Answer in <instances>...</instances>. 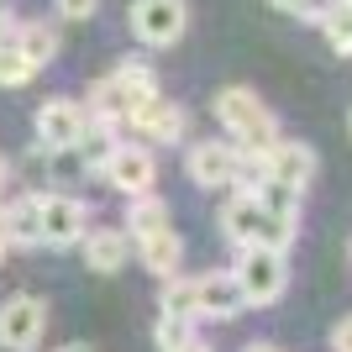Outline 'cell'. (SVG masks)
I'll return each instance as SVG.
<instances>
[{
  "mask_svg": "<svg viewBox=\"0 0 352 352\" xmlns=\"http://www.w3.org/2000/svg\"><path fill=\"white\" fill-rule=\"evenodd\" d=\"M347 258H352V248H347Z\"/></svg>",
  "mask_w": 352,
  "mask_h": 352,
  "instance_id": "obj_34",
  "label": "cell"
},
{
  "mask_svg": "<svg viewBox=\"0 0 352 352\" xmlns=\"http://www.w3.org/2000/svg\"><path fill=\"white\" fill-rule=\"evenodd\" d=\"M347 132H352V116H347Z\"/></svg>",
  "mask_w": 352,
  "mask_h": 352,
  "instance_id": "obj_33",
  "label": "cell"
},
{
  "mask_svg": "<svg viewBox=\"0 0 352 352\" xmlns=\"http://www.w3.org/2000/svg\"><path fill=\"white\" fill-rule=\"evenodd\" d=\"M232 274H236V289H242L248 305H274L289 289V263L274 248H242V263Z\"/></svg>",
  "mask_w": 352,
  "mask_h": 352,
  "instance_id": "obj_4",
  "label": "cell"
},
{
  "mask_svg": "<svg viewBox=\"0 0 352 352\" xmlns=\"http://www.w3.org/2000/svg\"><path fill=\"white\" fill-rule=\"evenodd\" d=\"M95 6H100V0H58V16H69V21H85V16H95Z\"/></svg>",
  "mask_w": 352,
  "mask_h": 352,
  "instance_id": "obj_26",
  "label": "cell"
},
{
  "mask_svg": "<svg viewBox=\"0 0 352 352\" xmlns=\"http://www.w3.org/2000/svg\"><path fill=\"white\" fill-rule=\"evenodd\" d=\"M216 121L226 126L232 142H242L236 153H258V158H263L268 147L279 142V121H274V111H268L252 89H242V85H226L216 95Z\"/></svg>",
  "mask_w": 352,
  "mask_h": 352,
  "instance_id": "obj_2",
  "label": "cell"
},
{
  "mask_svg": "<svg viewBox=\"0 0 352 352\" xmlns=\"http://www.w3.org/2000/svg\"><path fill=\"white\" fill-rule=\"evenodd\" d=\"M153 95H158V74L147 69L142 58H121L105 79L89 85V116L105 121V126H116V121H126L137 105L153 100Z\"/></svg>",
  "mask_w": 352,
  "mask_h": 352,
  "instance_id": "obj_1",
  "label": "cell"
},
{
  "mask_svg": "<svg viewBox=\"0 0 352 352\" xmlns=\"http://www.w3.org/2000/svg\"><path fill=\"white\" fill-rule=\"evenodd\" d=\"M274 11H284V16H300V21H321V11L331 6V0H268Z\"/></svg>",
  "mask_w": 352,
  "mask_h": 352,
  "instance_id": "obj_25",
  "label": "cell"
},
{
  "mask_svg": "<svg viewBox=\"0 0 352 352\" xmlns=\"http://www.w3.org/2000/svg\"><path fill=\"white\" fill-rule=\"evenodd\" d=\"M0 174H6V158H0Z\"/></svg>",
  "mask_w": 352,
  "mask_h": 352,
  "instance_id": "obj_32",
  "label": "cell"
},
{
  "mask_svg": "<svg viewBox=\"0 0 352 352\" xmlns=\"http://www.w3.org/2000/svg\"><path fill=\"white\" fill-rule=\"evenodd\" d=\"M137 252H142V268L153 274V279H179V263H184V242H179V232L174 226H163V232H153V236H142L137 242Z\"/></svg>",
  "mask_w": 352,
  "mask_h": 352,
  "instance_id": "obj_15",
  "label": "cell"
},
{
  "mask_svg": "<svg viewBox=\"0 0 352 352\" xmlns=\"http://www.w3.org/2000/svg\"><path fill=\"white\" fill-rule=\"evenodd\" d=\"M321 32H326V43H331V53L352 58V0H331V6H326Z\"/></svg>",
  "mask_w": 352,
  "mask_h": 352,
  "instance_id": "obj_20",
  "label": "cell"
},
{
  "mask_svg": "<svg viewBox=\"0 0 352 352\" xmlns=\"http://www.w3.org/2000/svg\"><path fill=\"white\" fill-rule=\"evenodd\" d=\"M16 53H21V58H27V69L32 74H43L47 63L58 58V27H53V21H21V27H16Z\"/></svg>",
  "mask_w": 352,
  "mask_h": 352,
  "instance_id": "obj_16",
  "label": "cell"
},
{
  "mask_svg": "<svg viewBox=\"0 0 352 352\" xmlns=\"http://www.w3.org/2000/svg\"><path fill=\"white\" fill-rule=\"evenodd\" d=\"M331 352H352V316H342L331 326Z\"/></svg>",
  "mask_w": 352,
  "mask_h": 352,
  "instance_id": "obj_27",
  "label": "cell"
},
{
  "mask_svg": "<svg viewBox=\"0 0 352 352\" xmlns=\"http://www.w3.org/2000/svg\"><path fill=\"white\" fill-rule=\"evenodd\" d=\"M121 226H126L132 242H142V236H153V232L168 226V206H163L158 195H137L132 206H126V221H121Z\"/></svg>",
  "mask_w": 352,
  "mask_h": 352,
  "instance_id": "obj_18",
  "label": "cell"
},
{
  "mask_svg": "<svg viewBox=\"0 0 352 352\" xmlns=\"http://www.w3.org/2000/svg\"><path fill=\"white\" fill-rule=\"evenodd\" d=\"M126 252H132V236L126 232H85V263L95 274H121Z\"/></svg>",
  "mask_w": 352,
  "mask_h": 352,
  "instance_id": "obj_17",
  "label": "cell"
},
{
  "mask_svg": "<svg viewBox=\"0 0 352 352\" xmlns=\"http://www.w3.org/2000/svg\"><path fill=\"white\" fill-rule=\"evenodd\" d=\"M27 79H32L27 58H21L16 47H0V85H6V89H16V85H27Z\"/></svg>",
  "mask_w": 352,
  "mask_h": 352,
  "instance_id": "obj_24",
  "label": "cell"
},
{
  "mask_svg": "<svg viewBox=\"0 0 352 352\" xmlns=\"http://www.w3.org/2000/svg\"><path fill=\"white\" fill-rule=\"evenodd\" d=\"M242 310H248V300H242V289H236L232 268H216V274H206V279H195V316L232 321V316H242Z\"/></svg>",
  "mask_w": 352,
  "mask_h": 352,
  "instance_id": "obj_10",
  "label": "cell"
},
{
  "mask_svg": "<svg viewBox=\"0 0 352 352\" xmlns=\"http://www.w3.org/2000/svg\"><path fill=\"white\" fill-rule=\"evenodd\" d=\"M221 232L232 248H274V252H289L294 242V221L268 216L248 190H236L226 206H221Z\"/></svg>",
  "mask_w": 352,
  "mask_h": 352,
  "instance_id": "obj_3",
  "label": "cell"
},
{
  "mask_svg": "<svg viewBox=\"0 0 352 352\" xmlns=\"http://www.w3.org/2000/svg\"><path fill=\"white\" fill-rule=\"evenodd\" d=\"M63 352H95V347H63Z\"/></svg>",
  "mask_w": 352,
  "mask_h": 352,
  "instance_id": "obj_30",
  "label": "cell"
},
{
  "mask_svg": "<svg viewBox=\"0 0 352 352\" xmlns=\"http://www.w3.org/2000/svg\"><path fill=\"white\" fill-rule=\"evenodd\" d=\"M79 158H85V168H105L111 163V153H116V132L105 126V121H85V132H79Z\"/></svg>",
  "mask_w": 352,
  "mask_h": 352,
  "instance_id": "obj_19",
  "label": "cell"
},
{
  "mask_svg": "<svg viewBox=\"0 0 352 352\" xmlns=\"http://www.w3.org/2000/svg\"><path fill=\"white\" fill-rule=\"evenodd\" d=\"M47 331V305L37 294H11L0 305V347L6 352H32Z\"/></svg>",
  "mask_w": 352,
  "mask_h": 352,
  "instance_id": "obj_6",
  "label": "cell"
},
{
  "mask_svg": "<svg viewBox=\"0 0 352 352\" xmlns=\"http://www.w3.org/2000/svg\"><path fill=\"white\" fill-rule=\"evenodd\" d=\"M153 342H158V352H179L184 342H195V321H190V316H174V310H158Z\"/></svg>",
  "mask_w": 352,
  "mask_h": 352,
  "instance_id": "obj_21",
  "label": "cell"
},
{
  "mask_svg": "<svg viewBox=\"0 0 352 352\" xmlns=\"http://www.w3.org/2000/svg\"><path fill=\"white\" fill-rule=\"evenodd\" d=\"M248 352H279V347H268V342H252V347Z\"/></svg>",
  "mask_w": 352,
  "mask_h": 352,
  "instance_id": "obj_29",
  "label": "cell"
},
{
  "mask_svg": "<svg viewBox=\"0 0 352 352\" xmlns=\"http://www.w3.org/2000/svg\"><path fill=\"white\" fill-rule=\"evenodd\" d=\"M105 179H111V190L121 195H153V174H158V163H153V153H147L142 142H116V153H111V163L100 168Z\"/></svg>",
  "mask_w": 352,
  "mask_h": 352,
  "instance_id": "obj_8",
  "label": "cell"
},
{
  "mask_svg": "<svg viewBox=\"0 0 352 352\" xmlns=\"http://www.w3.org/2000/svg\"><path fill=\"white\" fill-rule=\"evenodd\" d=\"M126 121H132L142 137H153V142H184V126H190V121H184V111H179L174 100H163V95L142 100Z\"/></svg>",
  "mask_w": 352,
  "mask_h": 352,
  "instance_id": "obj_13",
  "label": "cell"
},
{
  "mask_svg": "<svg viewBox=\"0 0 352 352\" xmlns=\"http://www.w3.org/2000/svg\"><path fill=\"white\" fill-rule=\"evenodd\" d=\"M184 174H190L200 190H226V184H236V147L216 142V137H200V142H190V153H184Z\"/></svg>",
  "mask_w": 352,
  "mask_h": 352,
  "instance_id": "obj_7",
  "label": "cell"
},
{
  "mask_svg": "<svg viewBox=\"0 0 352 352\" xmlns=\"http://www.w3.org/2000/svg\"><path fill=\"white\" fill-rule=\"evenodd\" d=\"M85 105L79 100H43L37 105V142L43 147H74L79 142V132H85Z\"/></svg>",
  "mask_w": 352,
  "mask_h": 352,
  "instance_id": "obj_11",
  "label": "cell"
},
{
  "mask_svg": "<svg viewBox=\"0 0 352 352\" xmlns=\"http://www.w3.org/2000/svg\"><path fill=\"white\" fill-rule=\"evenodd\" d=\"M190 27V6L184 0H137L132 6V32L142 47H174Z\"/></svg>",
  "mask_w": 352,
  "mask_h": 352,
  "instance_id": "obj_5",
  "label": "cell"
},
{
  "mask_svg": "<svg viewBox=\"0 0 352 352\" xmlns=\"http://www.w3.org/2000/svg\"><path fill=\"white\" fill-rule=\"evenodd\" d=\"M85 200H74V195H43V242L47 248H74V242H85Z\"/></svg>",
  "mask_w": 352,
  "mask_h": 352,
  "instance_id": "obj_9",
  "label": "cell"
},
{
  "mask_svg": "<svg viewBox=\"0 0 352 352\" xmlns=\"http://www.w3.org/2000/svg\"><path fill=\"white\" fill-rule=\"evenodd\" d=\"M0 252H6V236H0Z\"/></svg>",
  "mask_w": 352,
  "mask_h": 352,
  "instance_id": "obj_31",
  "label": "cell"
},
{
  "mask_svg": "<svg viewBox=\"0 0 352 352\" xmlns=\"http://www.w3.org/2000/svg\"><path fill=\"white\" fill-rule=\"evenodd\" d=\"M85 158H79V147H47V179L53 184H74V179H85Z\"/></svg>",
  "mask_w": 352,
  "mask_h": 352,
  "instance_id": "obj_22",
  "label": "cell"
},
{
  "mask_svg": "<svg viewBox=\"0 0 352 352\" xmlns=\"http://www.w3.org/2000/svg\"><path fill=\"white\" fill-rule=\"evenodd\" d=\"M179 352H210V347H206V342H200V337H195V342H184V347H179Z\"/></svg>",
  "mask_w": 352,
  "mask_h": 352,
  "instance_id": "obj_28",
  "label": "cell"
},
{
  "mask_svg": "<svg viewBox=\"0 0 352 352\" xmlns=\"http://www.w3.org/2000/svg\"><path fill=\"white\" fill-rule=\"evenodd\" d=\"M0 236H6V248H37L43 242V200L21 195L11 206H0Z\"/></svg>",
  "mask_w": 352,
  "mask_h": 352,
  "instance_id": "obj_14",
  "label": "cell"
},
{
  "mask_svg": "<svg viewBox=\"0 0 352 352\" xmlns=\"http://www.w3.org/2000/svg\"><path fill=\"white\" fill-rule=\"evenodd\" d=\"M158 310H174V316H190V321H195V279H168Z\"/></svg>",
  "mask_w": 352,
  "mask_h": 352,
  "instance_id": "obj_23",
  "label": "cell"
},
{
  "mask_svg": "<svg viewBox=\"0 0 352 352\" xmlns=\"http://www.w3.org/2000/svg\"><path fill=\"white\" fill-rule=\"evenodd\" d=\"M268 179H274V184H284V190H294V195H305V184L310 179H316V153H310L305 142H274L268 147Z\"/></svg>",
  "mask_w": 352,
  "mask_h": 352,
  "instance_id": "obj_12",
  "label": "cell"
}]
</instances>
